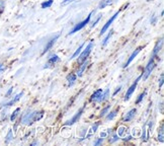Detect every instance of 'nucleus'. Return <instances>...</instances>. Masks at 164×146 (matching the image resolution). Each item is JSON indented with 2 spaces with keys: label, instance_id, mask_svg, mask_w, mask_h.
<instances>
[{
  "label": "nucleus",
  "instance_id": "nucleus-1",
  "mask_svg": "<svg viewBox=\"0 0 164 146\" xmlns=\"http://www.w3.org/2000/svg\"><path fill=\"white\" fill-rule=\"evenodd\" d=\"M44 116V112L43 111H36V112H31L29 114H25L21 119V123L23 125H31L35 122L39 121L41 118Z\"/></svg>",
  "mask_w": 164,
  "mask_h": 146
},
{
  "label": "nucleus",
  "instance_id": "nucleus-2",
  "mask_svg": "<svg viewBox=\"0 0 164 146\" xmlns=\"http://www.w3.org/2000/svg\"><path fill=\"white\" fill-rule=\"evenodd\" d=\"M156 58H158V56H155V57H154V56H151L148 64L146 65V67H145V69H144V72L141 74V78H143V80H144V81L149 77V75L151 74V72L153 71L154 68H155V66H156L155 59H156Z\"/></svg>",
  "mask_w": 164,
  "mask_h": 146
},
{
  "label": "nucleus",
  "instance_id": "nucleus-3",
  "mask_svg": "<svg viewBox=\"0 0 164 146\" xmlns=\"http://www.w3.org/2000/svg\"><path fill=\"white\" fill-rule=\"evenodd\" d=\"M92 14H93V11H91L90 13H89L88 15H87V17L85 18V19H83L82 21H80V22H78V23H76L75 25H74L73 27H72V29L70 31L69 35H73V33H78V31H81V29H83L84 27H86L87 24H89Z\"/></svg>",
  "mask_w": 164,
  "mask_h": 146
},
{
  "label": "nucleus",
  "instance_id": "nucleus-4",
  "mask_svg": "<svg viewBox=\"0 0 164 146\" xmlns=\"http://www.w3.org/2000/svg\"><path fill=\"white\" fill-rule=\"evenodd\" d=\"M92 48H93V42L91 41V42L88 43V45L86 46V48H85L83 51H81V53L78 55L79 56V58H78V62L82 63V62H84L85 60H87V58L89 57L91 51H92Z\"/></svg>",
  "mask_w": 164,
  "mask_h": 146
},
{
  "label": "nucleus",
  "instance_id": "nucleus-5",
  "mask_svg": "<svg viewBox=\"0 0 164 146\" xmlns=\"http://www.w3.org/2000/svg\"><path fill=\"white\" fill-rule=\"evenodd\" d=\"M141 79V75L139 76V77L137 78V79L135 80V81L133 82V84H132L131 86L129 87L128 88V90H127V92H126V95H125V98L124 100H129L130 98H131V96H132V94L134 93V91H135V89L137 88V85H138V82H139V80Z\"/></svg>",
  "mask_w": 164,
  "mask_h": 146
},
{
  "label": "nucleus",
  "instance_id": "nucleus-6",
  "mask_svg": "<svg viewBox=\"0 0 164 146\" xmlns=\"http://www.w3.org/2000/svg\"><path fill=\"white\" fill-rule=\"evenodd\" d=\"M83 112H84V108H79V111H78L77 113H76L75 115H74L73 117L71 118V119L68 120V121H67L66 123L64 124V126H72V125H74V124L76 123V122H78V120L80 119V117L82 116Z\"/></svg>",
  "mask_w": 164,
  "mask_h": 146
},
{
  "label": "nucleus",
  "instance_id": "nucleus-7",
  "mask_svg": "<svg viewBox=\"0 0 164 146\" xmlns=\"http://www.w3.org/2000/svg\"><path fill=\"white\" fill-rule=\"evenodd\" d=\"M119 13H120V11H117L115 14H113V16H111V18H109V20H107V22H105V24H104L103 27H102V29H101V31H100V35H104L105 33V31H107V29H109V27H111V24H113V22L115 20V18H117V16L119 15Z\"/></svg>",
  "mask_w": 164,
  "mask_h": 146
},
{
  "label": "nucleus",
  "instance_id": "nucleus-8",
  "mask_svg": "<svg viewBox=\"0 0 164 146\" xmlns=\"http://www.w3.org/2000/svg\"><path fill=\"white\" fill-rule=\"evenodd\" d=\"M60 57L56 54H52L49 58H48V61H47L46 65H45V68H50V67H53L56 63L60 62Z\"/></svg>",
  "mask_w": 164,
  "mask_h": 146
},
{
  "label": "nucleus",
  "instance_id": "nucleus-9",
  "mask_svg": "<svg viewBox=\"0 0 164 146\" xmlns=\"http://www.w3.org/2000/svg\"><path fill=\"white\" fill-rule=\"evenodd\" d=\"M102 92H103V90H102L101 88H98V89H96L94 92L91 94V96H90V102H100V98H101V94H102Z\"/></svg>",
  "mask_w": 164,
  "mask_h": 146
},
{
  "label": "nucleus",
  "instance_id": "nucleus-10",
  "mask_svg": "<svg viewBox=\"0 0 164 146\" xmlns=\"http://www.w3.org/2000/svg\"><path fill=\"white\" fill-rule=\"evenodd\" d=\"M59 37H60V35H56L54 38H52L51 40L49 41V42L47 43V45H46V47H45V49L43 50V53H42V55H44V54H46L47 52L49 51L50 49H52L53 48V46L55 45V43H56V41L59 39Z\"/></svg>",
  "mask_w": 164,
  "mask_h": 146
},
{
  "label": "nucleus",
  "instance_id": "nucleus-11",
  "mask_svg": "<svg viewBox=\"0 0 164 146\" xmlns=\"http://www.w3.org/2000/svg\"><path fill=\"white\" fill-rule=\"evenodd\" d=\"M142 49H143V47H138L137 49H135V51H134L133 53L131 54V56L129 57V59H128V61H127V62H126V64L124 65V68H126V67H128L129 65H130L132 62H133V60L135 59L136 57H137V56H138V54H139L140 52H141V50H142Z\"/></svg>",
  "mask_w": 164,
  "mask_h": 146
},
{
  "label": "nucleus",
  "instance_id": "nucleus-12",
  "mask_svg": "<svg viewBox=\"0 0 164 146\" xmlns=\"http://www.w3.org/2000/svg\"><path fill=\"white\" fill-rule=\"evenodd\" d=\"M136 113H137V108H131L129 112H127L125 114V116L123 117V121L124 122H130L134 119V117L136 116Z\"/></svg>",
  "mask_w": 164,
  "mask_h": 146
},
{
  "label": "nucleus",
  "instance_id": "nucleus-13",
  "mask_svg": "<svg viewBox=\"0 0 164 146\" xmlns=\"http://www.w3.org/2000/svg\"><path fill=\"white\" fill-rule=\"evenodd\" d=\"M162 45H163V38H160L159 40L157 41L155 46H154V49H153V51H152L151 56H154V57H155V56L159 55V52L161 51V49H162Z\"/></svg>",
  "mask_w": 164,
  "mask_h": 146
},
{
  "label": "nucleus",
  "instance_id": "nucleus-14",
  "mask_svg": "<svg viewBox=\"0 0 164 146\" xmlns=\"http://www.w3.org/2000/svg\"><path fill=\"white\" fill-rule=\"evenodd\" d=\"M87 65H88L87 60H85L84 62L81 63V65H80V67H79V69H78L77 73H76L77 77H81V76L83 75V73H84V71L86 70V68H87Z\"/></svg>",
  "mask_w": 164,
  "mask_h": 146
},
{
  "label": "nucleus",
  "instance_id": "nucleus-15",
  "mask_svg": "<svg viewBox=\"0 0 164 146\" xmlns=\"http://www.w3.org/2000/svg\"><path fill=\"white\" fill-rule=\"evenodd\" d=\"M99 125H100L99 122H96L95 124H93L92 126H91V128L89 129L88 133H87V135L85 136L84 139H86V138H89V137H90V136H92L93 134H94V133H95L96 131H97V128H98V126H99Z\"/></svg>",
  "mask_w": 164,
  "mask_h": 146
},
{
  "label": "nucleus",
  "instance_id": "nucleus-16",
  "mask_svg": "<svg viewBox=\"0 0 164 146\" xmlns=\"http://www.w3.org/2000/svg\"><path fill=\"white\" fill-rule=\"evenodd\" d=\"M118 112H119V108H117V110H113V111H109V113L105 115V121L109 122L111 121V120H113L115 117H117V115H118Z\"/></svg>",
  "mask_w": 164,
  "mask_h": 146
},
{
  "label": "nucleus",
  "instance_id": "nucleus-17",
  "mask_svg": "<svg viewBox=\"0 0 164 146\" xmlns=\"http://www.w3.org/2000/svg\"><path fill=\"white\" fill-rule=\"evenodd\" d=\"M76 79H77V75L74 74V73H70L67 75V81H68V86H72L74 83H75Z\"/></svg>",
  "mask_w": 164,
  "mask_h": 146
},
{
  "label": "nucleus",
  "instance_id": "nucleus-18",
  "mask_svg": "<svg viewBox=\"0 0 164 146\" xmlns=\"http://www.w3.org/2000/svg\"><path fill=\"white\" fill-rule=\"evenodd\" d=\"M117 0H101L99 2V4H98V9H102L104 8V7L107 6H109V5H111L113 3H115Z\"/></svg>",
  "mask_w": 164,
  "mask_h": 146
},
{
  "label": "nucleus",
  "instance_id": "nucleus-19",
  "mask_svg": "<svg viewBox=\"0 0 164 146\" xmlns=\"http://www.w3.org/2000/svg\"><path fill=\"white\" fill-rule=\"evenodd\" d=\"M158 141L163 143L164 142V124L162 123L160 128L158 129V137H157Z\"/></svg>",
  "mask_w": 164,
  "mask_h": 146
},
{
  "label": "nucleus",
  "instance_id": "nucleus-20",
  "mask_svg": "<svg viewBox=\"0 0 164 146\" xmlns=\"http://www.w3.org/2000/svg\"><path fill=\"white\" fill-rule=\"evenodd\" d=\"M22 94H23V92H19V93H18V94H16V95H15V96H14V97H13V98H12V100H9V102H7V104H5V106H13V104H15V102H18V100H20V97H21V96H22Z\"/></svg>",
  "mask_w": 164,
  "mask_h": 146
},
{
  "label": "nucleus",
  "instance_id": "nucleus-21",
  "mask_svg": "<svg viewBox=\"0 0 164 146\" xmlns=\"http://www.w3.org/2000/svg\"><path fill=\"white\" fill-rule=\"evenodd\" d=\"M113 35V29H111V31H109V33L107 35V37L104 38V40H103V42H102V47H105L107 44H109V40H111V35Z\"/></svg>",
  "mask_w": 164,
  "mask_h": 146
},
{
  "label": "nucleus",
  "instance_id": "nucleus-22",
  "mask_svg": "<svg viewBox=\"0 0 164 146\" xmlns=\"http://www.w3.org/2000/svg\"><path fill=\"white\" fill-rule=\"evenodd\" d=\"M53 0H46V1H44V2H42V4H41V7H42L43 9H46V8H50V7L53 5Z\"/></svg>",
  "mask_w": 164,
  "mask_h": 146
},
{
  "label": "nucleus",
  "instance_id": "nucleus-23",
  "mask_svg": "<svg viewBox=\"0 0 164 146\" xmlns=\"http://www.w3.org/2000/svg\"><path fill=\"white\" fill-rule=\"evenodd\" d=\"M84 43H83V44H81V45H80V46L79 47H78V49H77V50H76V51L75 52H74V53H73V55H72V57L71 58H70V59H75V58L76 57H78V55H79V54L80 53H81V51H82V49H83V47H84Z\"/></svg>",
  "mask_w": 164,
  "mask_h": 146
},
{
  "label": "nucleus",
  "instance_id": "nucleus-24",
  "mask_svg": "<svg viewBox=\"0 0 164 146\" xmlns=\"http://www.w3.org/2000/svg\"><path fill=\"white\" fill-rule=\"evenodd\" d=\"M109 97V89H105V90L102 92L101 94V98H100V102H103L104 100H107Z\"/></svg>",
  "mask_w": 164,
  "mask_h": 146
},
{
  "label": "nucleus",
  "instance_id": "nucleus-25",
  "mask_svg": "<svg viewBox=\"0 0 164 146\" xmlns=\"http://www.w3.org/2000/svg\"><path fill=\"white\" fill-rule=\"evenodd\" d=\"M146 94H147V89H146V90H144V91H143V92L141 93V94H140L139 96H138L137 100H136V104H140V102H142V100L145 98V96H146Z\"/></svg>",
  "mask_w": 164,
  "mask_h": 146
},
{
  "label": "nucleus",
  "instance_id": "nucleus-26",
  "mask_svg": "<svg viewBox=\"0 0 164 146\" xmlns=\"http://www.w3.org/2000/svg\"><path fill=\"white\" fill-rule=\"evenodd\" d=\"M19 112H20V108H16V110H15V111L13 112V113L11 114V116H10V121H11V122L15 121L16 117H17V116H18Z\"/></svg>",
  "mask_w": 164,
  "mask_h": 146
},
{
  "label": "nucleus",
  "instance_id": "nucleus-27",
  "mask_svg": "<svg viewBox=\"0 0 164 146\" xmlns=\"http://www.w3.org/2000/svg\"><path fill=\"white\" fill-rule=\"evenodd\" d=\"M100 18H101V14H98L97 16H96V18L94 20H93L92 22H91V25H90V27L92 29V27H94L96 25V24L98 23V21L100 20Z\"/></svg>",
  "mask_w": 164,
  "mask_h": 146
},
{
  "label": "nucleus",
  "instance_id": "nucleus-28",
  "mask_svg": "<svg viewBox=\"0 0 164 146\" xmlns=\"http://www.w3.org/2000/svg\"><path fill=\"white\" fill-rule=\"evenodd\" d=\"M109 108H111V106H107L104 108H102L101 112H100V117H104V116L107 115V114L109 113Z\"/></svg>",
  "mask_w": 164,
  "mask_h": 146
},
{
  "label": "nucleus",
  "instance_id": "nucleus-29",
  "mask_svg": "<svg viewBox=\"0 0 164 146\" xmlns=\"http://www.w3.org/2000/svg\"><path fill=\"white\" fill-rule=\"evenodd\" d=\"M146 126L147 124L144 126V128H143V133H142V136H141V139L143 140V141H147L148 140V135L146 134Z\"/></svg>",
  "mask_w": 164,
  "mask_h": 146
},
{
  "label": "nucleus",
  "instance_id": "nucleus-30",
  "mask_svg": "<svg viewBox=\"0 0 164 146\" xmlns=\"http://www.w3.org/2000/svg\"><path fill=\"white\" fill-rule=\"evenodd\" d=\"M12 138H13V135H12V130H9L8 134H7V136H6V139H5V142H6V143H9V142L12 140Z\"/></svg>",
  "mask_w": 164,
  "mask_h": 146
},
{
  "label": "nucleus",
  "instance_id": "nucleus-31",
  "mask_svg": "<svg viewBox=\"0 0 164 146\" xmlns=\"http://www.w3.org/2000/svg\"><path fill=\"white\" fill-rule=\"evenodd\" d=\"M126 130H127L126 127H120L119 130H118V135L120 136V137H123L124 134H125V132H126Z\"/></svg>",
  "mask_w": 164,
  "mask_h": 146
},
{
  "label": "nucleus",
  "instance_id": "nucleus-32",
  "mask_svg": "<svg viewBox=\"0 0 164 146\" xmlns=\"http://www.w3.org/2000/svg\"><path fill=\"white\" fill-rule=\"evenodd\" d=\"M118 140H119V135L118 134H113V135L109 139V143H115V142H117Z\"/></svg>",
  "mask_w": 164,
  "mask_h": 146
},
{
  "label": "nucleus",
  "instance_id": "nucleus-33",
  "mask_svg": "<svg viewBox=\"0 0 164 146\" xmlns=\"http://www.w3.org/2000/svg\"><path fill=\"white\" fill-rule=\"evenodd\" d=\"M157 19H158V17H157V16H156V14H153V15L151 16V19H150L151 24H153V25H155V24H156V21H157Z\"/></svg>",
  "mask_w": 164,
  "mask_h": 146
},
{
  "label": "nucleus",
  "instance_id": "nucleus-34",
  "mask_svg": "<svg viewBox=\"0 0 164 146\" xmlns=\"http://www.w3.org/2000/svg\"><path fill=\"white\" fill-rule=\"evenodd\" d=\"M102 142H103V138H97V139L94 141V143H93V145L94 146H98L100 145V144H102Z\"/></svg>",
  "mask_w": 164,
  "mask_h": 146
},
{
  "label": "nucleus",
  "instance_id": "nucleus-35",
  "mask_svg": "<svg viewBox=\"0 0 164 146\" xmlns=\"http://www.w3.org/2000/svg\"><path fill=\"white\" fill-rule=\"evenodd\" d=\"M163 81H164V74L161 73V75H160V79H159V88H161L163 86Z\"/></svg>",
  "mask_w": 164,
  "mask_h": 146
},
{
  "label": "nucleus",
  "instance_id": "nucleus-36",
  "mask_svg": "<svg viewBox=\"0 0 164 146\" xmlns=\"http://www.w3.org/2000/svg\"><path fill=\"white\" fill-rule=\"evenodd\" d=\"M4 7H5V2H4V1H2V0H0V14L3 12V10H4Z\"/></svg>",
  "mask_w": 164,
  "mask_h": 146
},
{
  "label": "nucleus",
  "instance_id": "nucleus-37",
  "mask_svg": "<svg viewBox=\"0 0 164 146\" xmlns=\"http://www.w3.org/2000/svg\"><path fill=\"white\" fill-rule=\"evenodd\" d=\"M121 89H122V85H120V86L119 87H117V88H115V92H113V96H115V94H117V93L119 92V91H121Z\"/></svg>",
  "mask_w": 164,
  "mask_h": 146
},
{
  "label": "nucleus",
  "instance_id": "nucleus-38",
  "mask_svg": "<svg viewBox=\"0 0 164 146\" xmlns=\"http://www.w3.org/2000/svg\"><path fill=\"white\" fill-rule=\"evenodd\" d=\"M73 1H75V0H65L62 4H68V3H71V2H73Z\"/></svg>",
  "mask_w": 164,
  "mask_h": 146
},
{
  "label": "nucleus",
  "instance_id": "nucleus-39",
  "mask_svg": "<svg viewBox=\"0 0 164 146\" xmlns=\"http://www.w3.org/2000/svg\"><path fill=\"white\" fill-rule=\"evenodd\" d=\"M100 136H101L102 138L107 137V132H101V133H100Z\"/></svg>",
  "mask_w": 164,
  "mask_h": 146
},
{
  "label": "nucleus",
  "instance_id": "nucleus-40",
  "mask_svg": "<svg viewBox=\"0 0 164 146\" xmlns=\"http://www.w3.org/2000/svg\"><path fill=\"white\" fill-rule=\"evenodd\" d=\"M5 70V67L3 64H0V72H2V71Z\"/></svg>",
  "mask_w": 164,
  "mask_h": 146
},
{
  "label": "nucleus",
  "instance_id": "nucleus-41",
  "mask_svg": "<svg viewBox=\"0 0 164 146\" xmlns=\"http://www.w3.org/2000/svg\"><path fill=\"white\" fill-rule=\"evenodd\" d=\"M12 90H13V88H12V87H11V88H9V90L6 92V96H8L9 94H11V92H12Z\"/></svg>",
  "mask_w": 164,
  "mask_h": 146
},
{
  "label": "nucleus",
  "instance_id": "nucleus-42",
  "mask_svg": "<svg viewBox=\"0 0 164 146\" xmlns=\"http://www.w3.org/2000/svg\"><path fill=\"white\" fill-rule=\"evenodd\" d=\"M132 139V136H128V137L124 138V141H129V140H131Z\"/></svg>",
  "mask_w": 164,
  "mask_h": 146
},
{
  "label": "nucleus",
  "instance_id": "nucleus-43",
  "mask_svg": "<svg viewBox=\"0 0 164 146\" xmlns=\"http://www.w3.org/2000/svg\"><path fill=\"white\" fill-rule=\"evenodd\" d=\"M147 1H148V2H150V1H154V0H147Z\"/></svg>",
  "mask_w": 164,
  "mask_h": 146
},
{
  "label": "nucleus",
  "instance_id": "nucleus-44",
  "mask_svg": "<svg viewBox=\"0 0 164 146\" xmlns=\"http://www.w3.org/2000/svg\"><path fill=\"white\" fill-rule=\"evenodd\" d=\"M21 1H23V0H21Z\"/></svg>",
  "mask_w": 164,
  "mask_h": 146
}]
</instances>
